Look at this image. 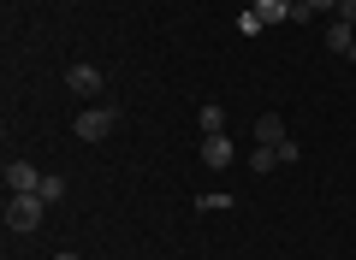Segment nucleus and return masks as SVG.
<instances>
[{
    "label": "nucleus",
    "mask_w": 356,
    "mask_h": 260,
    "mask_svg": "<svg viewBox=\"0 0 356 260\" xmlns=\"http://www.w3.org/2000/svg\"><path fill=\"white\" fill-rule=\"evenodd\" d=\"M42 213H48V201H42V196H6V225H13L18 236L42 231Z\"/></svg>",
    "instance_id": "obj_2"
},
{
    "label": "nucleus",
    "mask_w": 356,
    "mask_h": 260,
    "mask_svg": "<svg viewBox=\"0 0 356 260\" xmlns=\"http://www.w3.org/2000/svg\"><path fill=\"white\" fill-rule=\"evenodd\" d=\"M0 177H6V196H36V189H42V172L30 160H6Z\"/></svg>",
    "instance_id": "obj_4"
},
{
    "label": "nucleus",
    "mask_w": 356,
    "mask_h": 260,
    "mask_svg": "<svg viewBox=\"0 0 356 260\" xmlns=\"http://www.w3.org/2000/svg\"><path fill=\"white\" fill-rule=\"evenodd\" d=\"M273 166H280V148H255V154H250V172H261V177H267Z\"/></svg>",
    "instance_id": "obj_11"
},
{
    "label": "nucleus",
    "mask_w": 356,
    "mask_h": 260,
    "mask_svg": "<svg viewBox=\"0 0 356 260\" xmlns=\"http://www.w3.org/2000/svg\"><path fill=\"white\" fill-rule=\"evenodd\" d=\"M350 42H356V30L332 18V24H327V48H332V53H350Z\"/></svg>",
    "instance_id": "obj_8"
},
{
    "label": "nucleus",
    "mask_w": 356,
    "mask_h": 260,
    "mask_svg": "<svg viewBox=\"0 0 356 260\" xmlns=\"http://www.w3.org/2000/svg\"><path fill=\"white\" fill-rule=\"evenodd\" d=\"M309 12H339V0H303Z\"/></svg>",
    "instance_id": "obj_16"
},
{
    "label": "nucleus",
    "mask_w": 356,
    "mask_h": 260,
    "mask_svg": "<svg viewBox=\"0 0 356 260\" xmlns=\"http://www.w3.org/2000/svg\"><path fill=\"white\" fill-rule=\"evenodd\" d=\"M214 130H226V107L220 101H202V137H214Z\"/></svg>",
    "instance_id": "obj_9"
},
{
    "label": "nucleus",
    "mask_w": 356,
    "mask_h": 260,
    "mask_svg": "<svg viewBox=\"0 0 356 260\" xmlns=\"http://www.w3.org/2000/svg\"><path fill=\"white\" fill-rule=\"evenodd\" d=\"M65 89H72L77 101H89V107H95V95H102V89H107V77H102V65H89V60H77L72 71H65Z\"/></svg>",
    "instance_id": "obj_3"
},
{
    "label": "nucleus",
    "mask_w": 356,
    "mask_h": 260,
    "mask_svg": "<svg viewBox=\"0 0 356 260\" xmlns=\"http://www.w3.org/2000/svg\"><path fill=\"white\" fill-rule=\"evenodd\" d=\"M255 12H261L267 24H291V18H297V0H255Z\"/></svg>",
    "instance_id": "obj_7"
},
{
    "label": "nucleus",
    "mask_w": 356,
    "mask_h": 260,
    "mask_svg": "<svg viewBox=\"0 0 356 260\" xmlns=\"http://www.w3.org/2000/svg\"><path fill=\"white\" fill-rule=\"evenodd\" d=\"M344 60H350V65H356V42H350V53H344Z\"/></svg>",
    "instance_id": "obj_18"
},
{
    "label": "nucleus",
    "mask_w": 356,
    "mask_h": 260,
    "mask_svg": "<svg viewBox=\"0 0 356 260\" xmlns=\"http://www.w3.org/2000/svg\"><path fill=\"white\" fill-rule=\"evenodd\" d=\"M54 260H83V254H77V248H60V254H54Z\"/></svg>",
    "instance_id": "obj_17"
},
{
    "label": "nucleus",
    "mask_w": 356,
    "mask_h": 260,
    "mask_svg": "<svg viewBox=\"0 0 356 260\" xmlns=\"http://www.w3.org/2000/svg\"><path fill=\"white\" fill-rule=\"evenodd\" d=\"M238 30H243V36H261V30H267V18L250 6V12H238Z\"/></svg>",
    "instance_id": "obj_13"
},
{
    "label": "nucleus",
    "mask_w": 356,
    "mask_h": 260,
    "mask_svg": "<svg viewBox=\"0 0 356 260\" xmlns=\"http://www.w3.org/2000/svg\"><path fill=\"white\" fill-rule=\"evenodd\" d=\"M332 18H339V24H350V30H356V0H339V12H332Z\"/></svg>",
    "instance_id": "obj_15"
},
{
    "label": "nucleus",
    "mask_w": 356,
    "mask_h": 260,
    "mask_svg": "<svg viewBox=\"0 0 356 260\" xmlns=\"http://www.w3.org/2000/svg\"><path fill=\"white\" fill-rule=\"evenodd\" d=\"M36 196L48 201V207H54V201H65V177H42V189H36Z\"/></svg>",
    "instance_id": "obj_12"
},
{
    "label": "nucleus",
    "mask_w": 356,
    "mask_h": 260,
    "mask_svg": "<svg viewBox=\"0 0 356 260\" xmlns=\"http://www.w3.org/2000/svg\"><path fill=\"white\" fill-rule=\"evenodd\" d=\"M202 166H208V172H226V166H232V137H226V130L202 137Z\"/></svg>",
    "instance_id": "obj_5"
},
{
    "label": "nucleus",
    "mask_w": 356,
    "mask_h": 260,
    "mask_svg": "<svg viewBox=\"0 0 356 260\" xmlns=\"http://www.w3.org/2000/svg\"><path fill=\"white\" fill-rule=\"evenodd\" d=\"M297 160H303V148H297V142L285 137V142H280V166H297Z\"/></svg>",
    "instance_id": "obj_14"
},
{
    "label": "nucleus",
    "mask_w": 356,
    "mask_h": 260,
    "mask_svg": "<svg viewBox=\"0 0 356 260\" xmlns=\"http://www.w3.org/2000/svg\"><path fill=\"white\" fill-rule=\"evenodd\" d=\"M113 124H119V107L107 101V107H83V112L72 119V130H77L83 142H107V137H113Z\"/></svg>",
    "instance_id": "obj_1"
},
{
    "label": "nucleus",
    "mask_w": 356,
    "mask_h": 260,
    "mask_svg": "<svg viewBox=\"0 0 356 260\" xmlns=\"http://www.w3.org/2000/svg\"><path fill=\"white\" fill-rule=\"evenodd\" d=\"M196 207H202V213H232V196H226V189H202Z\"/></svg>",
    "instance_id": "obj_10"
},
{
    "label": "nucleus",
    "mask_w": 356,
    "mask_h": 260,
    "mask_svg": "<svg viewBox=\"0 0 356 260\" xmlns=\"http://www.w3.org/2000/svg\"><path fill=\"white\" fill-rule=\"evenodd\" d=\"M255 142H261V148H280L285 142V119L280 112H261V119H255Z\"/></svg>",
    "instance_id": "obj_6"
}]
</instances>
